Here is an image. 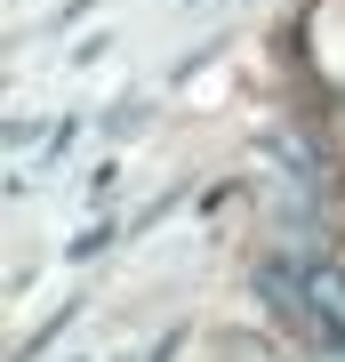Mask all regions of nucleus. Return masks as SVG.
I'll list each match as a JSON object with an SVG mask.
<instances>
[{"mask_svg": "<svg viewBox=\"0 0 345 362\" xmlns=\"http://www.w3.org/2000/svg\"><path fill=\"white\" fill-rule=\"evenodd\" d=\"M113 242H128V226H113V218H97L89 233H73V242H64V258H73V266H89L97 250H113Z\"/></svg>", "mask_w": 345, "mask_h": 362, "instance_id": "obj_2", "label": "nucleus"}, {"mask_svg": "<svg viewBox=\"0 0 345 362\" xmlns=\"http://www.w3.org/2000/svg\"><path fill=\"white\" fill-rule=\"evenodd\" d=\"M313 362H345V338H337V346H329V354H313Z\"/></svg>", "mask_w": 345, "mask_h": 362, "instance_id": "obj_5", "label": "nucleus"}, {"mask_svg": "<svg viewBox=\"0 0 345 362\" xmlns=\"http://www.w3.org/2000/svg\"><path fill=\"white\" fill-rule=\"evenodd\" d=\"M177 8H201V0H177Z\"/></svg>", "mask_w": 345, "mask_h": 362, "instance_id": "obj_6", "label": "nucleus"}, {"mask_svg": "<svg viewBox=\"0 0 345 362\" xmlns=\"http://www.w3.org/2000/svg\"><path fill=\"white\" fill-rule=\"evenodd\" d=\"M177 346H185V330H169L161 346H153V362H177Z\"/></svg>", "mask_w": 345, "mask_h": 362, "instance_id": "obj_4", "label": "nucleus"}, {"mask_svg": "<svg viewBox=\"0 0 345 362\" xmlns=\"http://www.w3.org/2000/svg\"><path fill=\"white\" fill-rule=\"evenodd\" d=\"M265 161L282 169L289 194H329V161H321V145L305 129H265Z\"/></svg>", "mask_w": 345, "mask_h": 362, "instance_id": "obj_1", "label": "nucleus"}, {"mask_svg": "<svg viewBox=\"0 0 345 362\" xmlns=\"http://www.w3.org/2000/svg\"><path fill=\"white\" fill-rule=\"evenodd\" d=\"M73 314H80V298H64V306L49 314V322H40V330L25 338V346H16V362H40V354H49V346H56V330H64V322H73Z\"/></svg>", "mask_w": 345, "mask_h": 362, "instance_id": "obj_3", "label": "nucleus"}]
</instances>
